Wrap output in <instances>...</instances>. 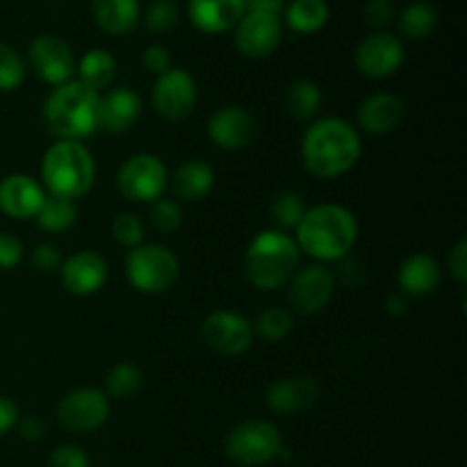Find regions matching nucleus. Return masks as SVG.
Returning <instances> with one entry per match:
<instances>
[{
	"label": "nucleus",
	"instance_id": "nucleus-1",
	"mask_svg": "<svg viewBox=\"0 0 467 467\" xmlns=\"http://www.w3.org/2000/svg\"><path fill=\"white\" fill-rule=\"evenodd\" d=\"M363 141L349 121L327 117L306 128L301 137V160L315 178L333 181L358 164Z\"/></svg>",
	"mask_w": 467,
	"mask_h": 467
},
{
	"label": "nucleus",
	"instance_id": "nucleus-2",
	"mask_svg": "<svg viewBox=\"0 0 467 467\" xmlns=\"http://www.w3.org/2000/svg\"><path fill=\"white\" fill-rule=\"evenodd\" d=\"M301 254L322 263H337L347 258L358 242V222L347 208L337 203H322L306 210L295 228Z\"/></svg>",
	"mask_w": 467,
	"mask_h": 467
},
{
	"label": "nucleus",
	"instance_id": "nucleus-3",
	"mask_svg": "<svg viewBox=\"0 0 467 467\" xmlns=\"http://www.w3.org/2000/svg\"><path fill=\"white\" fill-rule=\"evenodd\" d=\"M99 91L80 80L55 87L44 100V123L57 140L82 141L99 130Z\"/></svg>",
	"mask_w": 467,
	"mask_h": 467
},
{
	"label": "nucleus",
	"instance_id": "nucleus-4",
	"mask_svg": "<svg viewBox=\"0 0 467 467\" xmlns=\"http://www.w3.org/2000/svg\"><path fill=\"white\" fill-rule=\"evenodd\" d=\"M301 265L295 237L283 231H263L251 240L244 254V276L258 290H281Z\"/></svg>",
	"mask_w": 467,
	"mask_h": 467
},
{
	"label": "nucleus",
	"instance_id": "nucleus-5",
	"mask_svg": "<svg viewBox=\"0 0 467 467\" xmlns=\"http://www.w3.org/2000/svg\"><path fill=\"white\" fill-rule=\"evenodd\" d=\"M94 181V158L82 141L57 140L41 158V185L46 194L76 201L89 194Z\"/></svg>",
	"mask_w": 467,
	"mask_h": 467
},
{
	"label": "nucleus",
	"instance_id": "nucleus-6",
	"mask_svg": "<svg viewBox=\"0 0 467 467\" xmlns=\"http://www.w3.org/2000/svg\"><path fill=\"white\" fill-rule=\"evenodd\" d=\"M126 276L141 295H164L181 278V260L169 246L140 244L126 255Z\"/></svg>",
	"mask_w": 467,
	"mask_h": 467
},
{
	"label": "nucleus",
	"instance_id": "nucleus-7",
	"mask_svg": "<svg viewBox=\"0 0 467 467\" xmlns=\"http://www.w3.org/2000/svg\"><path fill=\"white\" fill-rule=\"evenodd\" d=\"M223 451L233 463L242 467H258L274 459H281L283 447L281 431L267 420H249L233 429L223 441Z\"/></svg>",
	"mask_w": 467,
	"mask_h": 467
},
{
	"label": "nucleus",
	"instance_id": "nucleus-8",
	"mask_svg": "<svg viewBox=\"0 0 467 467\" xmlns=\"http://www.w3.org/2000/svg\"><path fill=\"white\" fill-rule=\"evenodd\" d=\"M169 182V171L158 155L137 153L121 164L117 173V187L132 203H153L162 199Z\"/></svg>",
	"mask_w": 467,
	"mask_h": 467
},
{
	"label": "nucleus",
	"instance_id": "nucleus-9",
	"mask_svg": "<svg viewBox=\"0 0 467 467\" xmlns=\"http://www.w3.org/2000/svg\"><path fill=\"white\" fill-rule=\"evenodd\" d=\"M337 278L324 265H308L304 269H296L295 276L287 283V306L290 313L304 315H317L328 306L336 292Z\"/></svg>",
	"mask_w": 467,
	"mask_h": 467
},
{
	"label": "nucleus",
	"instance_id": "nucleus-10",
	"mask_svg": "<svg viewBox=\"0 0 467 467\" xmlns=\"http://www.w3.org/2000/svg\"><path fill=\"white\" fill-rule=\"evenodd\" d=\"M109 418V400L99 388H80L62 397L57 422L68 433H91Z\"/></svg>",
	"mask_w": 467,
	"mask_h": 467
},
{
	"label": "nucleus",
	"instance_id": "nucleus-11",
	"mask_svg": "<svg viewBox=\"0 0 467 467\" xmlns=\"http://www.w3.org/2000/svg\"><path fill=\"white\" fill-rule=\"evenodd\" d=\"M203 342L222 356H242L254 347V324L233 310H214L201 324Z\"/></svg>",
	"mask_w": 467,
	"mask_h": 467
},
{
	"label": "nucleus",
	"instance_id": "nucleus-12",
	"mask_svg": "<svg viewBox=\"0 0 467 467\" xmlns=\"http://www.w3.org/2000/svg\"><path fill=\"white\" fill-rule=\"evenodd\" d=\"M150 100H153V109L164 121H182L190 117L199 100L196 80L185 68L171 67L167 73L158 76L150 91Z\"/></svg>",
	"mask_w": 467,
	"mask_h": 467
},
{
	"label": "nucleus",
	"instance_id": "nucleus-13",
	"mask_svg": "<svg viewBox=\"0 0 467 467\" xmlns=\"http://www.w3.org/2000/svg\"><path fill=\"white\" fill-rule=\"evenodd\" d=\"M406 50L401 39L386 30H379L374 35L365 36L354 53L356 68L365 78H372V80H383V78L400 71Z\"/></svg>",
	"mask_w": 467,
	"mask_h": 467
},
{
	"label": "nucleus",
	"instance_id": "nucleus-14",
	"mask_svg": "<svg viewBox=\"0 0 467 467\" xmlns=\"http://www.w3.org/2000/svg\"><path fill=\"white\" fill-rule=\"evenodd\" d=\"M27 62L41 80L55 87L73 80V73H76L71 46L55 35L36 36L27 48Z\"/></svg>",
	"mask_w": 467,
	"mask_h": 467
},
{
	"label": "nucleus",
	"instance_id": "nucleus-15",
	"mask_svg": "<svg viewBox=\"0 0 467 467\" xmlns=\"http://www.w3.org/2000/svg\"><path fill=\"white\" fill-rule=\"evenodd\" d=\"M283 39L281 16L267 12H244L235 26V46L244 57L265 59Z\"/></svg>",
	"mask_w": 467,
	"mask_h": 467
},
{
	"label": "nucleus",
	"instance_id": "nucleus-16",
	"mask_svg": "<svg viewBox=\"0 0 467 467\" xmlns=\"http://www.w3.org/2000/svg\"><path fill=\"white\" fill-rule=\"evenodd\" d=\"M255 135H258V121L249 109L240 105L219 108L208 119V137L217 149L242 150L254 144Z\"/></svg>",
	"mask_w": 467,
	"mask_h": 467
},
{
	"label": "nucleus",
	"instance_id": "nucleus-17",
	"mask_svg": "<svg viewBox=\"0 0 467 467\" xmlns=\"http://www.w3.org/2000/svg\"><path fill=\"white\" fill-rule=\"evenodd\" d=\"M62 285L73 296H91L108 281V263L96 251H78L59 267Z\"/></svg>",
	"mask_w": 467,
	"mask_h": 467
},
{
	"label": "nucleus",
	"instance_id": "nucleus-18",
	"mask_svg": "<svg viewBox=\"0 0 467 467\" xmlns=\"http://www.w3.org/2000/svg\"><path fill=\"white\" fill-rule=\"evenodd\" d=\"M319 392H322V388H319L317 379L310 377V374H296V377L274 381L267 388L265 404L278 415L301 413V410L315 406V401L319 400Z\"/></svg>",
	"mask_w": 467,
	"mask_h": 467
},
{
	"label": "nucleus",
	"instance_id": "nucleus-19",
	"mask_svg": "<svg viewBox=\"0 0 467 467\" xmlns=\"http://www.w3.org/2000/svg\"><path fill=\"white\" fill-rule=\"evenodd\" d=\"M46 201V190L39 181L26 173H12L0 181V210L7 217L32 219L41 210Z\"/></svg>",
	"mask_w": 467,
	"mask_h": 467
},
{
	"label": "nucleus",
	"instance_id": "nucleus-20",
	"mask_svg": "<svg viewBox=\"0 0 467 467\" xmlns=\"http://www.w3.org/2000/svg\"><path fill=\"white\" fill-rule=\"evenodd\" d=\"M141 117V99L128 87L108 91L99 100V130L109 135L128 132Z\"/></svg>",
	"mask_w": 467,
	"mask_h": 467
},
{
	"label": "nucleus",
	"instance_id": "nucleus-21",
	"mask_svg": "<svg viewBox=\"0 0 467 467\" xmlns=\"http://www.w3.org/2000/svg\"><path fill=\"white\" fill-rule=\"evenodd\" d=\"M187 16L196 30L222 35L244 16V0H187Z\"/></svg>",
	"mask_w": 467,
	"mask_h": 467
},
{
	"label": "nucleus",
	"instance_id": "nucleus-22",
	"mask_svg": "<svg viewBox=\"0 0 467 467\" xmlns=\"http://www.w3.org/2000/svg\"><path fill=\"white\" fill-rule=\"evenodd\" d=\"M406 117V105L395 94H372L360 103L358 126L369 135H388L397 130Z\"/></svg>",
	"mask_w": 467,
	"mask_h": 467
},
{
	"label": "nucleus",
	"instance_id": "nucleus-23",
	"mask_svg": "<svg viewBox=\"0 0 467 467\" xmlns=\"http://www.w3.org/2000/svg\"><path fill=\"white\" fill-rule=\"evenodd\" d=\"M441 265L429 254H413L401 263L397 281L400 287L410 296H429L441 285Z\"/></svg>",
	"mask_w": 467,
	"mask_h": 467
},
{
	"label": "nucleus",
	"instance_id": "nucleus-24",
	"mask_svg": "<svg viewBox=\"0 0 467 467\" xmlns=\"http://www.w3.org/2000/svg\"><path fill=\"white\" fill-rule=\"evenodd\" d=\"M91 16L105 35L121 36L135 30L140 21L137 0H91Z\"/></svg>",
	"mask_w": 467,
	"mask_h": 467
},
{
	"label": "nucleus",
	"instance_id": "nucleus-25",
	"mask_svg": "<svg viewBox=\"0 0 467 467\" xmlns=\"http://www.w3.org/2000/svg\"><path fill=\"white\" fill-rule=\"evenodd\" d=\"M173 194L185 203L205 199L214 187V169L205 160H185L171 178Z\"/></svg>",
	"mask_w": 467,
	"mask_h": 467
},
{
	"label": "nucleus",
	"instance_id": "nucleus-26",
	"mask_svg": "<svg viewBox=\"0 0 467 467\" xmlns=\"http://www.w3.org/2000/svg\"><path fill=\"white\" fill-rule=\"evenodd\" d=\"M78 80L82 85H87L89 89L99 91L108 89L109 85L117 78V59L112 57V53L103 48H91L82 55V59L76 67Z\"/></svg>",
	"mask_w": 467,
	"mask_h": 467
},
{
	"label": "nucleus",
	"instance_id": "nucleus-27",
	"mask_svg": "<svg viewBox=\"0 0 467 467\" xmlns=\"http://www.w3.org/2000/svg\"><path fill=\"white\" fill-rule=\"evenodd\" d=\"M327 0H292L285 9V23L299 35H315L328 23Z\"/></svg>",
	"mask_w": 467,
	"mask_h": 467
},
{
	"label": "nucleus",
	"instance_id": "nucleus-28",
	"mask_svg": "<svg viewBox=\"0 0 467 467\" xmlns=\"http://www.w3.org/2000/svg\"><path fill=\"white\" fill-rule=\"evenodd\" d=\"M319 105H322V89H319L317 82L301 78V80H295L287 87L285 109L296 121L313 119L319 112Z\"/></svg>",
	"mask_w": 467,
	"mask_h": 467
},
{
	"label": "nucleus",
	"instance_id": "nucleus-29",
	"mask_svg": "<svg viewBox=\"0 0 467 467\" xmlns=\"http://www.w3.org/2000/svg\"><path fill=\"white\" fill-rule=\"evenodd\" d=\"M36 223L41 231L46 233H67L76 226L78 222V208L76 201L59 199V196L46 194L44 205L36 213Z\"/></svg>",
	"mask_w": 467,
	"mask_h": 467
},
{
	"label": "nucleus",
	"instance_id": "nucleus-30",
	"mask_svg": "<svg viewBox=\"0 0 467 467\" xmlns=\"http://www.w3.org/2000/svg\"><path fill=\"white\" fill-rule=\"evenodd\" d=\"M438 27V14L436 9L429 3L422 0H415L404 7V12L400 14V30L401 35L409 36V39H427L436 32Z\"/></svg>",
	"mask_w": 467,
	"mask_h": 467
},
{
	"label": "nucleus",
	"instance_id": "nucleus-31",
	"mask_svg": "<svg viewBox=\"0 0 467 467\" xmlns=\"http://www.w3.org/2000/svg\"><path fill=\"white\" fill-rule=\"evenodd\" d=\"M269 213H272V222L276 223V231H295L306 214L304 196L296 194V192H281V194L274 196Z\"/></svg>",
	"mask_w": 467,
	"mask_h": 467
},
{
	"label": "nucleus",
	"instance_id": "nucleus-32",
	"mask_svg": "<svg viewBox=\"0 0 467 467\" xmlns=\"http://www.w3.org/2000/svg\"><path fill=\"white\" fill-rule=\"evenodd\" d=\"M141 388V372L132 363H117L105 379V395L112 400H130Z\"/></svg>",
	"mask_w": 467,
	"mask_h": 467
},
{
	"label": "nucleus",
	"instance_id": "nucleus-33",
	"mask_svg": "<svg viewBox=\"0 0 467 467\" xmlns=\"http://www.w3.org/2000/svg\"><path fill=\"white\" fill-rule=\"evenodd\" d=\"M292 327H295V317L287 308H278V306H272V308L263 310L255 322L254 331L258 333L260 337L269 342H281L285 340L292 333Z\"/></svg>",
	"mask_w": 467,
	"mask_h": 467
},
{
	"label": "nucleus",
	"instance_id": "nucleus-34",
	"mask_svg": "<svg viewBox=\"0 0 467 467\" xmlns=\"http://www.w3.org/2000/svg\"><path fill=\"white\" fill-rule=\"evenodd\" d=\"M26 62L16 48L0 41V91H14L26 80Z\"/></svg>",
	"mask_w": 467,
	"mask_h": 467
},
{
	"label": "nucleus",
	"instance_id": "nucleus-35",
	"mask_svg": "<svg viewBox=\"0 0 467 467\" xmlns=\"http://www.w3.org/2000/svg\"><path fill=\"white\" fill-rule=\"evenodd\" d=\"M112 237L117 244L126 246V249H135V246L144 244V222L135 213H119L112 222Z\"/></svg>",
	"mask_w": 467,
	"mask_h": 467
},
{
	"label": "nucleus",
	"instance_id": "nucleus-36",
	"mask_svg": "<svg viewBox=\"0 0 467 467\" xmlns=\"http://www.w3.org/2000/svg\"><path fill=\"white\" fill-rule=\"evenodd\" d=\"M178 16H181V9H178V5L173 0H153L146 7L144 23L149 27V32L162 35V32H169L176 26Z\"/></svg>",
	"mask_w": 467,
	"mask_h": 467
},
{
	"label": "nucleus",
	"instance_id": "nucleus-37",
	"mask_svg": "<svg viewBox=\"0 0 467 467\" xmlns=\"http://www.w3.org/2000/svg\"><path fill=\"white\" fill-rule=\"evenodd\" d=\"M150 226L155 231L164 233V235H171L181 228L182 223V210L176 201L171 199H158L150 203Z\"/></svg>",
	"mask_w": 467,
	"mask_h": 467
},
{
	"label": "nucleus",
	"instance_id": "nucleus-38",
	"mask_svg": "<svg viewBox=\"0 0 467 467\" xmlns=\"http://www.w3.org/2000/svg\"><path fill=\"white\" fill-rule=\"evenodd\" d=\"M50 467H91L89 454L78 445L55 447L48 461Z\"/></svg>",
	"mask_w": 467,
	"mask_h": 467
},
{
	"label": "nucleus",
	"instance_id": "nucleus-39",
	"mask_svg": "<svg viewBox=\"0 0 467 467\" xmlns=\"http://www.w3.org/2000/svg\"><path fill=\"white\" fill-rule=\"evenodd\" d=\"M395 3L392 0H368L363 9V16L368 26L386 27L395 21Z\"/></svg>",
	"mask_w": 467,
	"mask_h": 467
},
{
	"label": "nucleus",
	"instance_id": "nucleus-40",
	"mask_svg": "<svg viewBox=\"0 0 467 467\" xmlns=\"http://www.w3.org/2000/svg\"><path fill=\"white\" fill-rule=\"evenodd\" d=\"M23 254V242L18 240L12 233H0V267L3 269H14L21 265Z\"/></svg>",
	"mask_w": 467,
	"mask_h": 467
},
{
	"label": "nucleus",
	"instance_id": "nucleus-41",
	"mask_svg": "<svg viewBox=\"0 0 467 467\" xmlns=\"http://www.w3.org/2000/svg\"><path fill=\"white\" fill-rule=\"evenodd\" d=\"M62 263V254H59L57 246L53 244H39L32 251V265H35V269H39L41 274L59 272Z\"/></svg>",
	"mask_w": 467,
	"mask_h": 467
},
{
	"label": "nucleus",
	"instance_id": "nucleus-42",
	"mask_svg": "<svg viewBox=\"0 0 467 467\" xmlns=\"http://www.w3.org/2000/svg\"><path fill=\"white\" fill-rule=\"evenodd\" d=\"M141 62H144L146 71L149 73H153V76H162V73H167L169 68H171V53H169L164 46L153 44L144 50Z\"/></svg>",
	"mask_w": 467,
	"mask_h": 467
},
{
	"label": "nucleus",
	"instance_id": "nucleus-43",
	"mask_svg": "<svg viewBox=\"0 0 467 467\" xmlns=\"http://www.w3.org/2000/svg\"><path fill=\"white\" fill-rule=\"evenodd\" d=\"M450 274L454 276V281L459 285H465L467 283V240H459L456 246L450 254Z\"/></svg>",
	"mask_w": 467,
	"mask_h": 467
},
{
	"label": "nucleus",
	"instance_id": "nucleus-44",
	"mask_svg": "<svg viewBox=\"0 0 467 467\" xmlns=\"http://www.w3.org/2000/svg\"><path fill=\"white\" fill-rule=\"evenodd\" d=\"M16 427L23 441H30V442H39L46 433V424L39 415H26V418H18Z\"/></svg>",
	"mask_w": 467,
	"mask_h": 467
},
{
	"label": "nucleus",
	"instance_id": "nucleus-45",
	"mask_svg": "<svg viewBox=\"0 0 467 467\" xmlns=\"http://www.w3.org/2000/svg\"><path fill=\"white\" fill-rule=\"evenodd\" d=\"M18 406L9 397H0V436L12 431L18 424Z\"/></svg>",
	"mask_w": 467,
	"mask_h": 467
},
{
	"label": "nucleus",
	"instance_id": "nucleus-46",
	"mask_svg": "<svg viewBox=\"0 0 467 467\" xmlns=\"http://www.w3.org/2000/svg\"><path fill=\"white\" fill-rule=\"evenodd\" d=\"M244 12H267L281 16L283 0H244Z\"/></svg>",
	"mask_w": 467,
	"mask_h": 467
},
{
	"label": "nucleus",
	"instance_id": "nucleus-47",
	"mask_svg": "<svg viewBox=\"0 0 467 467\" xmlns=\"http://www.w3.org/2000/svg\"><path fill=\"white\" fill-rule=\"evenodd\" d=\"M386 310L388 315H395V317H401V315H406V310H409V304H406L404 295H388L386 299Z\"/></svg>",
	"mask_w": 467,
	"mask_h": 467
}]
</instances>
